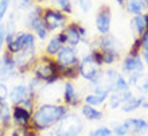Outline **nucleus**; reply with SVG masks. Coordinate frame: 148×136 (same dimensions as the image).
<instances>
[{
  "instance_id": "obj_1",
  "label": "nucleus",
  "mask_w": 148,
  "mask_h": 136,
  "mask_svg": "<svg viewBox=\"0 0 148 136\" xmlns=\"http://www.w3.org/2000/svg\"><path fill=\"white\" fill-rule=\"evenodd\" d=\"M71 109L63 104H40L31 115V127L38 133H45L57 127Z\"/></svg>"
},
{
  "instance_id": "obj_2",
  "label": "nucleus",
  "mask_w": 148,
  "mask_h": 136,
  "mask_svg": "<svg viewBox=\"0 0 148 136\" xmlns=\"http://www.w3.org/2000/svg\"><path fill=\"white\" fill-rule=\"evenodd\" d=\"M31 73L36 81L40 84H45V85H53V84L62 80L55 59L50 58L45 54L38 57Z\"/></svg>"
},
{
  "instance_id": "obj_3",
  "label": "nucleus",
  "mask_w": 148,
  "mask_h": 136,
  "mask_svg": "<svg viewBox=\"0 0 148 136\" xmlns=\"http://www.w3.org/2000/svg\"><path fill=\"white\" fill-rule=\"evenodd\" d=\"M42 14L43 7H40L39 4H35L26 15V26H27V28L31 30L32 34L35 35L39 41L45 42V39H47L50 31L47 30L46 24L43 22Z\"/></svg>"
},
{
  "instance_id": "obj_4",
  "label": "nucleus",
  "mask_w": 148,
  "mask_h": 136,
  "mask_svg": "<svg viewBox=\"0 0 148 136\" xmlns=\"http://www.w3.org/2000/svg\"><path fill=\"white\" fill-rule=\"evenodd\" d=\"M84 131V123L75 112L70 111L67 116L51 131L53 136H79Z\"/></svg>"
},
{
  "instance_id": "obj_5",
  "label": "nucleus",
  "mask_w": 148,
  "mask_h": 136,
  "mask_svg": "<svg viewBox=\"0 0 148 136\" xmlns=\"http://www.w3.org/2000/svg\"><path fill=\"white\" fill-rule=\"evenodd\" d=\"M43 22L46 24L49 31H57V30H63L66 27V24L70 22L69 16L63 14L61 10L55 7H46L43 8L42 14Z\"/></svg>"
},
{
  "instance_id": "obj_6",
  "label": "nucleus",
  "mask_w": 148,
  "mask_h": 136,
  "mask_svg": "<svg viewBox=\"0 0 148 136\" xmlns=\"http://www.w3.org/2000/svg\"><path fill=\"white\" fill-rule=\"evenodd\" d=\"M61 32L65 36L66 41V46L75 47L79 45L81 42H88V32L86 28L79 24L78 22H69L66 24V27L61 30Z\"/></svg>"
},
{
  "instance_id": "obj_7",
  "label": "nucleus",
  "mask_w": 148,
  "mask_h": 136,
  "mask_svg": "<svg viewBox=\"0 0 148 136\" xmlns=\"http://www.w3.org/2000/svg\"><path fill=\"white\" fill-rule=\"evenodd\" d=\"M18 76H20V74L16 70L14 55L4 50L0 54V82L7 84L8 81H12Z\"/></svg>"
},
{
  "instance_id": "obj_8",
  "label": "nucleus",
  "mask_w": 148,
  "mask_h": 136,
  "mask_svg": "<svg viewBox=\"0 0 148 136\" xmlns=\"http://www.w3.org/2000/svg\"><path fill=\"white\" fill-rule=\"evenodd\" d=\"M14 58H15V65H16L18 73L20 76L26 74L28 71H31L36 62V59H38V57H36V49L22 50L18 54L14 55Z\"/></svg>"
},
{
  "instance_id": "obj_9",
  "label": "nucleus",
  "mask_w": 148,
  "mask_h": 136,
  "mask_svg": "<svg viewBox=\"0 0 148 136\" xmlns=\"http://www.w3.org/2000/svg\"><path fill=\"white\" fill-rule=\"evenodd\" d=\"M55 62L58 65V70L65 69V67H71V66H78L79 65V55L75 47L70 46H62V49L59 50V53L55 55Z\"/></svg>"
},
{
  "instance_id": "obj_10",
  "label": "nucleus",
  "mask_w": 148,
  "mask_h": 136,
  "mask_svg": "<svg viewBox=\"0 0 148 136\" xmlns=\"http://www.w3.org/2000/svg\"><path fill=\"white\" fill-rule=\"evenodd\" d=\"M78 69H79V77H82L84 80H86V81H89L92 84L97 78V76L100 74L102 67L98 66L97 63L94 62V59L92 58V55L89 53V54H85L79 59Z\"/></svg>"
},
{
  "instance_id": "obj_11",
  "label": "nucleus",
  "mask_w": 148,
  "mask_h": 136,
  "mask_svg": "<svg viewBox=\"0 0 148 136\" xmlns=\"http://www.w3.org/2000/svg\"><path fill=\"white\" fill-rule=\"evenodd\" d=\"M96 28L100 35L110 34L112 28V10L109 5H101L96 14Z\"/></svg>"
},
{
  "instance_id": "obj_12",
  "label": "nucleus",
  "mask_w": 148,
  "mask_h": 136,
  "mask_svg": "<svg viewBox=\"0 0 148 136\" xmlns=\"http://www.w3.org/2000/svg\"><path fill=\"white\" fill-rule=\"evenodd\" d=\"M121 70L125 74L132 73H144V62L141 58V54H128L124 57L121 62Z\"/></svg>"
},
{
  "instance_id": "obj_13",
  "label": "nucleus",
  "mask_w": 148,
  "mask_h": 136,
  "mask_svg": "<svg viewBox=\"0 0 148 136\" xmlns=\"http://www.w3.org/2000/svg\"><path fill=\"white\" fill-rule=\"evenodd\" d=\"M62 104L69 108H77L82 105V98L79 97L75 86L71 81H65L63 84V94H62Z\"/></svg>"
},
{
  "instance_id": "obj_14",
  "label": "nucleus",
  "mask_w": 148,
  "mask_h": 136,
  "mask_svg": "<svg viewBox=\"0 0 148 136\" xmlns=\"http://www.w3.org/2000/svg\"><path fill=\"white\" fill-rule=\"evenodd\" d=\"M31 115L28 109H26L22 105H14L11 108V116H12V124L15 127L26 128L31 125Z\"/></svg>"
},
{
  "instance_id": "obj_15",
  "label": "nucleus",
  "mask_w": 148,
  "mask_h": 136,
  "mask_svg": "<svg viewBox=\"0 0 148 136\" xmlns=\"http://www.w3.org/2000/svg\"><path fill=\"white\" fill-rule=\"evenodd\" d=\"M28 98V89L26 84H16L10 89L8 94V102L14 105H22Z\"/></svg>"
},
{
  "instance_id": "obj_16",
  "label": "nucleus",
  "mask_w": 148,
  "mask_h": 136,
  "mask_svg": "<svg viewBox=\"0 0 148 136\" xmlns=\"http://www.w3.org/2000/svg\"><path fill=\"white\" fill-rule=\"evenodd\" d=\"M125 123L129 128V136H140L148 131V121L143 117H129Z\"/></svg>"
},
{
  "instance_id": "obj_17",
  "label": "nucleus",
  "mask_w": 148,
  "mask_h": 136,
  "mask_svg": "<svg viewBox=\"0 0 148 136\" xmlns=\"http://www.w3.org/2000/svg\"><path fill=\"white\" fill-rule=\"evenodd\" d=\"M81 115L86 121H100L104 117V112L101 109L96 108V106H90V105L82 104L81 106Z\"/></svg>"
},
{
  "instance_id": "obj_18",
  "label": "nucleus",
  "mask_w": 148,
  "mask_h": 136,
  "mask_svg": "<svg viewBox=\"0 0 148 136\" xmlns=\"http://www.w3.org/2000/svg\"><path fill=\"white\" fill-rule=\"evenodd\" d=\"M145 96L140 94V96H132V97L127 100L125 102H123L120 106V111L123 113H132L135 111H137L139 108H141V104L145 100Z\"/></svg>"
},
{
  "instance_id": "obj_19",
  "label": "nucleus",
  "mask_w": 148,
  "mask_h": 136,
  "mask_svg": "<svg viewBox=\"0 0 148 136\" xmlns=\"http://www.w3.org/2000/svg\"><path fill=\"white\" fill-rule=\"evenodd\" d=\"M124 7H125V10H127V12L133 16L145 14L144 11L148 10V5L145 4L144 0H125Z\"/></svg>"
},
{
  "instance_id": "obj_20",
  "label": "nucleus",
  "mask_w": 148,
  "mask_h": 136,
  "mask_svg": "<svg viewBox=\"0 0 148 136\" xmlns=\"http://www.w3.org/2000/svg\"><path fill=\"white\" fill-rule=\"evenodd\" d=\"M97 49L100 50H117V39L112 34L100 35L97 39Z\"/></svg>"
},
{
  "instance_id": "obj_21",
  "label": "nucleus",
  "mask_w": 148,
  "mask_h": 136,
  "mask_svg": "<svg viewBox=\"0 0 148 136\" xmlns=\"http://www.w3.org/2000/svg\"><path fill=\"white\" fill-rule=\"evenodd\" d=\"M109 97V94H96V93H88L85 97L82 98V102L86 105H90V106H101L106 102Z\"/></svg>"
},
{
  "instance_id": "obj_22",
  "label": "nucleus",
  "mask_w": 148,
  "mask_h": 136,
  "mask_svg": "<svg viewBox=\"0 0 148 136\" xmlns=\"http://www.w3.org/2000/svg\"><path fill=\"white\" fill-rule=\"evenodd\" d=\"M62 46L63 45L58 41L57 35L51 36L50 41H49L47 45H46V49H45V55L50 57V58H55V55L59 53V50L62 49Z\"/></svg>"
},
{
  "instance_id": "obj_23",
  "label": "nucleus",
  "mask_w": 148,
  "mask_h": 136,
  "mask_svg": "<svg viewBox=\"0 0 148 136\" xmlns=\"http://www.w3.org/2000/svg\"><path fill=\"white\" fill-rule=\"evenodd\" d=\"M132 26L135 28V32L137 34V36H141L147 31V22H145V15H135L132 19Z\"/></svg>"
},
{
  "instance_id": "obj_24",
  "label": "nucleus",
  "mask_w": 148,
  "mask_h": 136,
  "mask_svg": "<svg viewBox=\"0 0 148 136\" xmlns=\"http://www.w3.org/2000/svg\"><path fill=\"white\" fill-rule=\"evenodd\" d=\"M102 53V65L105 66H109L116 63L119 59H120V51L119 49L117 50H101Z\"/></svg>"
},
{
  "instance_id": "obj_25",
  "label": "nucleus",
  "mask_w": 148,
  "mask_h": 136,
  "mask_svg": "<svg viewBox=\"0 0 148 136\" xmlns=\"http://www.w3.org/2000/svg\"><path fill=\"white\" fill-rule=\"evenodd\" d=\"M127 90H131L128 80H127V77L123 73H119V76L114 80V84H113V92L121 93V92H127Z\"/></svg>"
},
{
  "instance_id": "obj_26",
  "label": "nucleus",
  "mask_w": 148,
  "mask_h": 136,
  "mask_svg": "<svg viewBox=\"0 0 148 136\" xmlns=\"http://www.w3.org/2000/svg\"><path fill=\"white\" fill-rule=\"evenodd\" d=\"M59 74H61V78L73 82L74 80H78V77H79V69H78V66L65 67V69L59 70Z\"/></svg>"
},
{
  "instance_id": "obj_27",
  "label": "nucleus",
  "mask_w": 148,
  "mask_h": 136,
  "mask_svg": "<svg viewBox=\"0 0 148 136\" xmlns=\"http://www.w3.org/2000/svg\"><path fill=\"white\" fill-rule=\"evenodd\" d=\"M53 3L58 7V10L66 14L67 16L73 14V4H71V0H53Z\"/></svg>"
},
{
  "instance_id": "obj_28",
  "label": "nucleus",
  "mask_w": 148,
  "mask_h": 136,
  "mask_svg": "<svg viewBox=\"0 0 148 136\" xmlns=\"http://www.w3.org/2000/svg\"><path fill=\"white\" fill-rule=\"evenodd\" d=\"M106 102H108V108L112 109V111H116V109H120L121 104H123V101H121L120 96L117 93H114V92H112V93L109 94V97H108V100H106Z\"/></svg>"
},
{
  "instance_id": "obj_29",
  "label": "nucleus",
  "mask_w": 148,
  "mask_h": 136,
  "mask_svg": "<svg viewBox=\"0 0 148 136\" xmlns=\"http://www.w3.org/2000/svg\"><path fill=\"white\" fill-rule=\"evenodd\" d=\"M113 131L110 127H106V125H101V127H97V128L92 129L89 132V136H112Z\"/></svg>"
},
{
  "instance_id": "obj_30",
  "label": "nucleus",
  "mask_w": 148,
  "mask_h": 136,
  "mask_svg": "<svg viewBox=\"0 0 148 136\" xmlns=\"http://www.w3.org/2000/svg\"><path fill=\"white\" fill-rule=\"evenodd\" d=\"M112 131H113V135L116 136H129V128L127 125V123H125V120L123 123H120V124L114 125L112 128Z\"/></svg>"
},
{
  "instance_id": "obj_31",
  "label": "nucleus",
  "mask_w": 148,
  "mask_h": 136,
  "mask_svg": "<svg viewBox=\"0 0 148 136\" xmlns=\"http://www.w3.org/2000/svg\"><path fill=\"white\" fill-rule=\"evenodd\" d=\"M135 88H136V89H139V90H140V93L143 94V96H145V97H147V96H148V74H143L141 80L139 81V84H137Z\"/></svg>"
},
{
  "instance_id": "obj_32",
  "label": "nucleus",
  "mask_w": 148,
  "mask_h": 136,
  "mask_svg": "<svg viewBox=\"0 0 148 136\" xmlns=\"http://www.w3.org/2000/svg\"><path fill=\"white\" fill-rule=\"evenodd\" d=\"M16 5V8L19 10V11H26V10H31L35 4H34V1L32 0H16L15 3H14Z\"/></svg>"
},
{
  "instance_id": "obj_33",
  "label": "nucleus",
  "mask_w": 148,
  "mask_h": 136,
  "mask_svg": "<svg viewBox=\"0 0 148 136\" xmlns=\"http://www.w3.org/2000/svg\"><path fill=\"white\" fill-rule=\"evenodd\" d=\"M11 5V0H0V23H3V19L7 15Z\"/></svg>"
},
{
  "instance_id": "obj_34",
  "label": "nucleus",
  "mask_w": 148,
  "mask_h": 136,
  "mask_svg": "<svg viewBox=\"0 0 148 136\" xmlns=\"http://www.w3.org/2000/svg\"><path fill=\"white\" fill-rule=\"evenodd\" d=\"M77 4L84 14L90 12V10L93 8V0H77Z\"/></svg>"
},
{
  "instance_id": "obj_35",
  "label": "nucleus",
  "mask_w": 148,
  "mask_h": 136,
  "mask_svg": "<svg viewBox=\"0 0 148 136\" xmlns=\"http://www.w3.org/2000/svg\"><path fill=\"white\" fill-rule=\"evenodd\" d=\"M129 53H131V54H141V39H140V36H136V38H135L133 43L131 45Z\"/></svg>"
},
{
  "instance_id": "obj_36",
  "label": "nucleus",
  "mask_w": 148,
  "mask_h": 136,
  "mask_svg": "<svg viewBox=\"0 0 148 136\" xmlns=\"http://www.w3.org/2000/svg\"><path fill=\"white\" fill-rule=\"evenodd\" d=\"M8 94H10V89L7 84L0 82V101H8Z\"/></svg>"
},
{
  "instance_id": "obj_37",
  "label": "nucleus",
  "mask_w": 148,
  "mask_h": 136,
  "mask_svg": "<svg viewBox=\"0 0 148 136\" xmlns=\"http://www.w3.org/2000/svg\"><path fill=\"white\" fill-rule=\"evenodd\" d=\"M4 45H5V24L0 23V51H3Z\"/></svg>"
},
{
  "instance_id": "obj_38",
  "label": "nucleus",
  "mask_w": 148,
  "mask_h": 136,
  "mask_svg": "<svg viewBox=\"0 0 148 136\" xmlns=\"http://www.w3.org/2000/svg\"><path fill=\"white\" fill-rule=\"evenodd\" d=\"M141 39V51H148V31L140 36Z\"/></svg>"
},
{
  "instance_id": "obj_39",
  "label": "nucleus",
  "mask_w": 148,
  "mask_h": 136,
  "mask_svg": "<svg viewBox=\"0 0 148 136\" xmlns=\"http://www.w3.org/2000/svg\"><path fill=\"white\" fill-rule=\"evenodd\" d=\"M141 58L144 62V66L148 67V51H141Z\"/></svg>"
},
{
  "instance_id": "obj_40",
  "label": "nucleus",
  "mask_w": 148,
  "mask_h": 136,
  "mask_svg": "<svg viewBox=\"0 0 148 136\" xmlns=\"http://www.w3.org/2000/svg\"><path fill=\"white\" fill-rule=\"evenodd\" d=\"M116 3L119 4V5H123V7H124V4H125V0H116Z\"/></svg>"
},
{
  "instance_id": "obj_41",
  "label": "nucleus",
  "mask_w": 148,
  "mask_h": 136,
  "mask_svg": "<svg viewBox=\"0 0 148 136\" xmlns=\"http://www.w3.org/2000/svg\"><path fill=\"white\" fill-rule=\"evenodd\" d=\"M147 11H148V10H147ZM144 15H145V22H147V31H148V12H147V14H144Z\"/></svg>"
},
{
  "instance_id": "obj_42",
  "label": "nucleus",
  "mask_w": 148,
  "mask_h": 136,
  "mask_svg": "<svg viewBox=\"0 0 148 136\" xmlns=\"http://www.w3.org/2000/svg\"><path fill=\"white\" fill-rule=\"evenodd\" d=\"M32 1H34V3H36V4H40V3H43L45 0H32Z\"/></svg>"
},
{
  "instance_id": "obj_43",
  "label": "nucleus",
  "mask_w": 148,
  "mask_h": 136,
  "mask_svg": "<svg viewBox=\"0 0 148 136\" xmlns=\"http://www.w3.org/2000/svg\"><path fill=\"white\" fill-rule=\"evenodd\" d=\"M144 1H145V4H147V5H148V0H144Z\"/></svg>"
},
{
  "instance_id": "obj_44",
  "label": "nucleus",
  "mask_w": 148,
  "mask_h": 136,
  "mask_svg": "<svg viewBox=\"0 0 148 136\" xmlns=\"http://www.w3.org/2000/svg\"><path fill=\"white\" fill-rule=\"evenodd\" d=\"M112 136H116V135H112Z\"/></svg>"
},
{
  "instance_id": "obj_45",
  "label": "nucleus",
  "mask_w": 148,
  "mask_h": 136,
  "mask_svg": "<svg viewBox=\"0 0 148 136\" xmlns=\"http://www.w3.org/2000/svg\"><path fill=\"white\" fill-rule=\"evenodd\" d=\"M140 136H143V135H140Z\"/></svg>"
}]
</instances>
